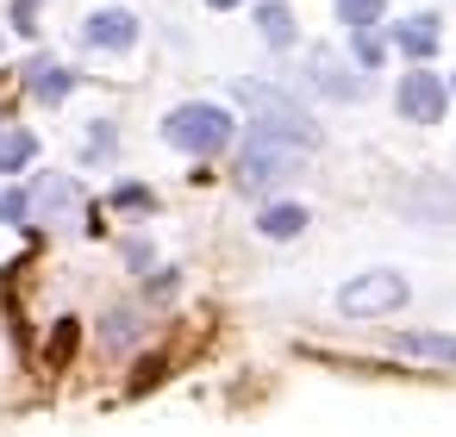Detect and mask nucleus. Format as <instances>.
I'll use <instances>...</instances> for the list:
<instances>
[{"instance_id": "obj_1", "label": "nucleus", "mask_w": 456, "mask_h": 437, "mask_svg": "<svg viewBox=\"0 0 456 437\" xmlns=\"http://www.w3.org/2000/svg\"><path fill=\"white\" fill-rule=\"evenodd\" d=\"M163 138H169L175 150H188V157H213V150L232 144V113L213 107V101H188V107H175V113L163 119Z\"/></svg>"}, {"instance_id": "obj_2", "label": "nucleus", "mask_w": 456, "mask_h": 437, "mask_svg": "<svg viewBox=\"0 0 456 437\" xmlns=\"http://www.w3.org/2000/svg\"><path fill=\"white\" fill-rule=\"evenodd\" d=\"M300 169H306V144H288V138H263L256 132V144L238 157V188L244 194H263L275 182H294Z\"/></svg>"}, {"instance_id": "obj_3", "label": "nucleus", "mask_w": 456, "mask_h": 437, "mask_svg": "<svg viewBox=\"0 0 456 437\" xmlns=\"http://www.w3.org/2000/svg\"><path fill=\"white\" fill-rule=\"evenodd\" d=\"M238 101L250 107V119H256V132H263V138L313 144V119H306V107H294L288 94H275V88H256V82H238Z\"/></svg>"}, {"instance_id": "obj_4", "label": "nucleus", "mask_w": 456, "mask_h": 437, "mask_svg": "<svg viewBox=\"0 0 456 437\" xmlns=\"http://www.w3.org/2000/svg\"><path fill=\"white\" fill-rule=\"evenodd\" d=\"M338 306H344L350 319H375V312H394V306H406V275H394V269H369V275H350V281L338 287Z\"/></svg>"}, {"instance_id": "obj_5", "label": "nucleus", "mask_w": 456, "mask_h": 437, "mask_svg": "<svg viewBox=\"0 0 456 437\" xmlns=\"http://www.w3.org/2000/svg\"><path fill=\"white\" fill-rule=\"evenodd\" d=\"M400 113H406V119H419V125H437V119H444V82H437L425 63L400 82Z\"/></svg>"}, {"instance_id": "obj_6", "label": "nucleus", "mask_w": 456, "mask_h": 437, "mask_svg": "<svg viewBox=\"0 0 456 437\" xmlns=\"http://www.w3.org/2000/svg\"><path fill=\"white\" fill-rule=\"evenodd\" d=\"M94 51H126L132 38H138V20L126 13V7H101L94 20H88V32H82Z\"/></svg>"}, {"instance_id": "obj_7", "label": "nucleus", "mask_w": 456, "mask_h": 437, "mask_svg": "<svg viewBox=\"0 0 456 437\" xmlns=\"http://www.w3.org/2000/svg\"><path fill=\"white\" fill-rule=\"evenodd\" d=\"M306 82H313L319 94H331V101H356V94H362V82H356L338 57H313V63H306Z\"/></svg>"}, {"instance_id": "obj_8", "label": "nucleus", "mask_w": 456, "mask_h": 437, "mask_svg": "<svg viewBox=\"0 0 456 437\" xmlns=\"http://www.w3.org/2000/svg\"><path fill=\"white\" fill-rule=\"evenodd\" d=\"M400 356H419V362H444V368H456V337H450V331H400Z\"/></svg>"}, {"instance_id": "obj_9", "label": "nucleus", "mask_w": 456, "mask_h": 437, "mask_svg": "<svg viewBox=\"0 0 456 437\" xmlns=\"http://www.w3.org/2000/svg\"><path fill=\"white\" fill-rule=\"evenodd\" d=\"M26 88H32V101L57 107V101H69L76 76H69V69H57V63H32V69H26Z\"/></svg>"}, {"instance_id": "obj_10", "label": "nucleus", "mask_w": 456, "mask_h": 437, "mask_svg": "<svg viewBox=\"0 0 456 437\" xmlns=\"http://www.w3.org/2000/svg\"><path fill=\"white\" fill-rule=\"evenodd\" d=\"M394 45H400L412 63H425V57L437 51V20H431V13H425V20H406V26L394 32Z\"/></svg>"}, {"instance_id": "obj_11", "label": "nucleus", "mask_w": 456, "mask_h": 437, "mask_svg": "<svg viewBox=\"0 0 456 437\" xmlns=\"http://www.w3.org/2000/svg\"><path fill=\"white\" fill-rule=\"evenodd\" d=\"M69 206H76V182H69V175H45L38 194H32V213L57 219V213H69Z\"/></svg>"}, {"instance_id": "obj_12", "label": "nucleus", "mask_w": 456, "mask_h": 437, "mask_svg": "<svg viewBox=\"0 0 456 437\" xmlns=\"http://www.w3.org/2000/svg\"><path fill=\"white\" fill-rule=\"evenodd\" d=\"M263 238H275V244H288V238H300L306 231V206H294V200H281V206H269L263 219Z\"/></svg>"}, {"instance_id": "obj_13", "label": "nucleus", "mask_w": 456, "mask_h": 437, "mask_svg": "<svg viewBox=\"0 0 456 437\" xmlns=\"http://www.w3.org/2000/svg\"><path fill=\"white\" fill-rule=\"evenodd\" d=\"M256 38L263 45H294V20H288V7H281V0H263V7H256Z\"/></svg>"}, {"instance_id": "obj_14", "label": "nucleus", "mask_w": 456, "mask_h": 437, "mask_svg": "<svg viewBox=\"0 0 456 437\" xmlns=\"http://www.w3.org/2000/svg\"><path fill=\"white\" fill-rule=\"evenodd\" d=\"M32 157H38V138L32 132H7V138H0V175H20Z\"/></svg>"}, {"instance_id": "obj_15", "label": "nucleus", "mask_w": 456, "mask_h": 437, "mask_svg": "<svg viewBox=\"0 0 456 437\" xmlns=\"http://www.w3.org/2000/svg\"><path fill=\"white\" fill-rule=\"evenodd\" d=\"M350 51H356V63H362V69H381V57H387V38H381L375 26H356V45H350Z\"/></svg>"}, {"instance_id": "obj_16", "label": "nucleus", "mask_w": 456, "mask_h": 437, "mask_svg": "<svg viewBox=\"0 0 456 437\" xmlns=\"http://www.w3.org/2000/svg\"><path fill=\"white\" fill-rule=\"evenodd\" d=\"M344 26H381V0H338Z\"/></svg>"}, {"instance_id": "obj_17", "label": "nucleus", "mask_w": 456, "mask_h": 437, "mask_svg": "<svg viewBox=\"0 0 456 437\" xmlns=\"http://www.w3.org/2000/svg\"><path fill=\"white\" fill-rule=\"evenodd\" d=\"M26 219H32V194L7 188V194H0V225H26Z\"/></svg>"}, {"instance_id": "obj_18", "label": "nucleus", "mask_w": 456, "mask_h": 437, "mask_svg": "<svg viewBox=\"0 0 456 437\" xmlns=\"http://www.w3.org/2000/svg\"><path fill=\"white\" fill-rule=\"evenodd\" d=\"M132 331H138L132 312H113V319H107V344H132Z\"/></svg>"}, {"instance_id": "obj_19", "label": "nucleus", "mask_w": 456, "mask_h": 437, "mask_svg": "<svg viewBox=\"0 0 456 437\" xmlns=\"http://www.w3.org/2000/svg\"><path fill=\"white\" fill-rule=\"evenodd\" d=\"M69 350H76V319H63V325H57V337H51V362H63Z\"/></svg>"}, {"instance_id": "obj_20", "label": "nucleus", "mask_w": 456, "mask_h": 437, "mask_svg": "<svg viewBox=\"0 0 456 437\" xmlns=\"http://www.w3.org/2000/svg\"><path fill=\"white\" fill-rule=\"evenodd\" d=\"M113 206H132L138 213V206H151V194L144 188H113Z\"/></svg>"}, {"instance_id": "obj_21", "label": "nucleus", "mask_w": 456, "mask_h": 437, "mask_svg": "<svg viewBox=\"0 0 456 437\" xmlns=\"http://www.w3.org/2000/svg\"><path fill=\"white\" fill-rule=\"evenodd\" d=\"M107 144H113V132H107V125H94V132H88V157H107Z\"/></svg>"}, {"instance_id": "obj_22", "label": "nucleus", "mask_w": 456, "mask_h": 437, "mask_svg": "<svg viewBox=\"0 0 456 437\" xmlns=\"http://www.w3.org/2000/svg\"><path fill=\"white\" fill-rule=\"evenodd\" d=\"M32 13H38V0H13V20H20V32H32Z\"/></svg>"}, {"instance_id": "obj_23", "label": "nucleus", "mask_w": 456, "mask_h": 437, "mask_svg": "<svg viewBox=\"0 0 456 437\" xmlns=\"http://www.w3.org/2000/svg\"><path fill=\"white\" fill-rule=\"evenodd\" d=\"M207 7H213V13H225V7H238V0H207Z\"/></svg>"}]
</instances>
